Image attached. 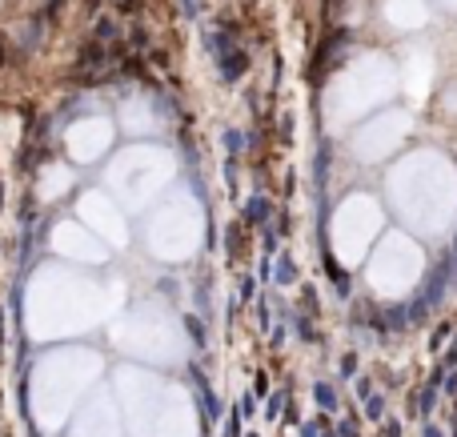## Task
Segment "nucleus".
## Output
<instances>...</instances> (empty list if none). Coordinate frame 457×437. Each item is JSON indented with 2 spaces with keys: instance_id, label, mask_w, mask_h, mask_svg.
<instances>
[{
  "instance_id": "f257e3e1",
  "label": "nucleus",
  "mask_w": 457,
  "mask_h": 437,
  "mask_svg": "<svg viewBox=\"0 0 457 437\" xmlns=\"http://www.w3.org/2000/svg\"><path fill=\"white\" fill-rule=\"evenodd\" d=\"M349 29H337V33H329L325 40H321V49H317V56H313V65H309V84H321L325 81V72L329 65H333V56H337V49H345L349 45Z\"/></svg>"
},
{
  "instance_id": "f03ea898",
  "label": "nucleus",
  "mask_w": 457,
  "mask_h": 437,
  "mask_svg": "<svg viewBox=\"0 0 457 437\" xmlns=\"http://www.w3.org/2000/svg\"><path fill=\"white\" fill-rule=\"evenodd\" d=\"M77 68H109V45L84 40L81 52H77Z\"/></svg>"
},
{
  "instance_id": "7ed1b4c3",
  "label": "nucleus",
  "mask_w": 457,
  "mask_h": 437,
  "mask_svg": "<svg viewBox=\"0 0 457 437\" xmlns=\"http://www.w3.org/2000/svg\"><path fill=\"white\" fill-rule=\"evenodd\" d=\"M245 52L241 49H233V52H225V56H221V61H217V68H221V81L225 84H237L241 81V72H245Z\"/></svg>"
},
{
  "instance_id": "20e7f679",
  "label": "nucleus",
  "mask_w": 457,
  "mask_h": 437,
  "mask_svg": "<svg viewBox=\"0 0 457 437\" xmlns=\"http://www.w3.org/2000/svg\"><path fill=\"white\" fill-rule=\"evenodd\" d=\"M269 209H273V205H269L265 197H253V201H249V209H245V221H249V225H261L265 217H269Z\"/></svg>"
},
{
  "instance_id": "39448f33",
  "label": "nucleus",
  "mask_w": 457,
  "mask_h": 437,
  "mask_svg": "<svg viewBox=\"0 0 457 437\" xmlns=\"http://www.w3.org/2000/svg\"><path fill=\"white\" fill-rule=\"evenodd\" d=\"M97 40H100V45H104V40H121V29H116L113 17H100L97 20Z\"/></svg>"
},
{
  "instance_id": "423d86ee",
  "label": "nucleus",
  "mask_w": 457,
  "mask_h": 437,
  "mask_svg": "<svg viewBox=\"0 0 457 437\" xmlns=\"http://www.w3.org/2000/svg\"><path fill=\"white\" fill-rule=\"evenodd\" d=\"M129 49H132V52H148V49H153L145 29H132V33H129Z\"/></svg>"
},
{
  "instance_id": "0eeeda50",
  "label": "nucleus",
  "mask_w": 457,
  "mask_h": 437,
  "mask_svg": "<svg viewBox=\"0 0 457 437\" xmlns=\"http://www.w3.org/2000/svg\"><path fill=\"white\" fill-rule=\"evenodd\" d=\"M225 145H228V153H241V148L249 145V137H245V132H237V129H228L225 132Z\"/></svg>"
},
{
  "instance_id": "6e6552de",
  "label": "nucleus",
  "mask_w": 457,
  "mask_h": 437,
  "mask_svg": "<svg viewBox=\"0 0 457 437\" xmlns=\"http://www.w3.org/2000/svg\"><path fill=\"white\" fill-rule=\"evenodd\" d=\"M116 13H125V17H137L141 8H145V0H113Z\"/></svg>"
},
{
  "instance_id": "1a4fd4ad",
  "label": "nucleus",
  "mask_w": 457,
  "mask_h": 437,
  "mask_svg": "<svg viewBox=\"0 0 457 437\" xmlns=\"http://www.w3.org/2000/svg\"><path fill=\"white\" fill-rule=\"evenodd\" d=\"M389 325H393V329H405V325H409V309L393 305V309H389Z\"/></svg>"
},
{
  "instance_id": "9d476101",
  "label": "nucleus",
  "mask_w": 457,
  "mask_h": 437,
  "mask_svg": "<svg viewBox=\"0 0 457 437\" xmlns=\"http://www.w3.org/2000/svg\"><path fill=\"white\" fill-rule=\"evenodd\" d=\"M317 397H321V405H325V409H333V405H337V397H333V385H325V381L317 385Z\"/></svg>"
},
{
  "instance_id": "9b49d317",
  "label": "nucleus",
  "mask_w": 457,
  "mask_h": 437,
  "mask_svg": "<svg viewBox=\"0 0 457 437\" xmlns=\"http://www.w3.org/2000/svg\"><path fill=\"white\" fill-rule=\"evenodd\" d=\"M180 8H185V17H196V13H201V4H196V0H180Z\"/></svg>"
},
{
  "instance_id": "f8f14e48",
  "label": "nucleus",
  "mask_w": 457,
  "mask_h": 437,
  "mask_svg": "<svg viewBox=\"0 0 457 437\" xmlns=\"http://www.w3.org/2000/svg\"><path fill=\"white\" fill-rule=\"evenodd\" d=\"M281 397H285V393H273V401H269V417H277L281 413Z\"/></svg>"
},
{
  "instance_id": "ddd939ff",
  "label": "nucleus",
  "mask_w": 457,
  "mask_h": 437,
  "mask_svg": "<svg viewBox=\"0 0 457 437\" xmlns=\"http://www.w3.org/2000/svg\"><path fill=\"white\" fill-rule=\"evenodd\" d=\"M317 429H321V425L313 421V425H305V429H301V437H317Z\"/></svg>"
},
{
  "instance_id": "4468645a",
  "label": "nucleus",
  "mask_w": 457,
  "mask_h": 437,
  "mask_svg": "<svg viewBox=\"0 0 457 437\" xmlns=\"http://www.w3.org/2000/svg\"><path fill=\"white\" fill-rule=\"evenodd\" d=\"M4 61H8V45L0 40V68H4Z\"/></svg>"
},
{
  "instance_id": "2eb2a0df",
  "label": "nucleus",
  "mask_w": 457,
  "mask_h": 437,
  "mask_svg": "<svg viewBox=\"0 0 457 437\" xmlns=\"http://www.w3.org/2000/svg\"><path fill=\"white\" fill-rule=\"evenodd\" d=\"M425 437H441V429L437 425H425Z\"/></svg>"
}]
</instances>
